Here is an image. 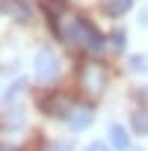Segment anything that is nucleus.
Listing matches in <instances>:
<instances>
[{"mask_svg": "<svg viewBox=\"0 0 148 151\" xmlns=\"http://www.w3.org/2000/svg\"><path fill=\"white\" fill-rule=\"evenodd\" d=\"M80 86H83L86 95L98 98V95L107 89V68H104L101 62H86V65L80 68Z\"/></svg>", "mask_w": 148, "mask_h": 151, "instance_id": "nucleus-1", "label": "nucleus"}, {"mask_svg": "<svg viewBox=\"0 0 148 151\" xmlns=\"http://www.w3.org/2000/svg\"><path fill=\"white\" fill-rule=\"evenodd\" d=\"M59 39L71 47H86V39H89V21L83 18H74V21H65L59 27Z\"/></svg>", "mask_w": 148, "mask_h": 151, "instance_id": "nucleus-2", "label": "nucleus"}, {"mask_svg": "<svg viewBox=\"0 0 148 151\" xmlns=\"http://www.w3.org/2000/svg\"><path fill=\"white\" fill-rule=\"evenodd\" d=\"M56 71H59V59H56L50 50H42V53L36 56V74H39L42 80H53Z\"/></svg>", "mask_w": 148, "mask_h": 151, "instance_id": "nucleus-3", "label": "nucleus"}, {"mask_svg": "<svg viewBox=\"0 0 148 151\" xmlns=\"http://www.w3.org/2000/svg\"><path fill=\"white\" fill-rule=\"evenodd\" d=\"M71 110H74V104H71L65 95H50V98H45V113H47V116L68 119V116H71Z\"/></svg>", "mask_w": 148, "mask_h": 151, "instance_id": "nucleus-4", "label": "nucleus"}, {"mask_svg": "<svg viewBox=\"0 0 148 151\" xmlns=\"http://www.w3.org/2000/svg\"><path fill=\"white\" fill-rule=\"evenodd\" d=\"M92 119H95V113H92V107H86V104H74V110H71V116H68V122H71L74 130L89 127Z\"/></svg>", "mask_w": 148, "mask_h": 151, "instance_id": "nucleus-5", "label": "nucleus"}, {"mask_svg": "<svg viewBox=\"0 0 148 151\" xmlns=\"http://www.w3.org/2000/svg\"><path fill=\"white\" fill-rule=\"evenodd\" d=\"M110 142H113V148H116V151H127V145H130L127 130H124V127H119V124H113V127H110Z\"/></svg>", "mask_w": 148, "mask_h": 151, "instance_id": "nucleus-6", "label": "nucleus"}, {"mask_svg": "<svg viewBox=\"0 0 148 151\" xmlns=\"http://www.w3.org/2000/svg\"><path fill=\"white\" fill-rule=\"evenodd\" d=\"M42 9L50 21H56L62 12H65V0H42Z\"/></svg>", "mask_w": 148, "mask_h": 151, "instance_id": "nucleus-7", "label": "nucleus"}, {"mask_svg": "<svg viewBox=\"0 0 148 151\" xmlns=\"http://www.w3.org/2000/svg\"><path fill=\"white\" fill-rule=\"evenodd\" d=\"M130 124H133V130L136 133H148V110H136L133 116H130Z\"/></svg>", "mask_w": 148, "mask_h": 151, "instance_id": "nucleus-8", "label": "nucleus"}, {"mask_svg": "<svg viewBox=\"0 0 148 151\" xmlns=\"http://www.w3.org/2000/svg\"><path fill=\"white\" fill-rule=\"evenodd\" d=\"M133 6V0H110V6H107V12L113 15V18H119V15H124L127 9Z\"/></svg>", "mask_w": 148, "mask_h": 151, "instance_id": "nucleus-9", "label": "nucleus"}, {"mask_svg": "<svg viewBox=\"0 0 148 151\" xmlns=\"http://www.w3.org/2000/svg\"><path fill=\"white\" fill-rule=\"evenodd\" d=\"M12 15L18 21H30V3H27V0H15V3H12Z\"/></svg>", "mask_w": 148, "mask_h": 151, "instance_id": "nucleus-10", "label": "nucleus"}, {"mask_svg": "<svg viewBox=\"0 0 148 151\" xmlns=\"http://www.w3.org/2000/svg\"><path fill=\"white\" fill-rule=\"evenodd\" d=\"M130 68H133V71H145V68H148L145 56H133V59H130Z\"/></svg>", "mask_w": 148, "mask_h": 151, "instance_id": "nucleus-11", "label": "nucleus"}, {"mask_svg": "<svg viewBox=\"0 0 148 151\" xmlns=\"http://www.w3.org/2000/svg\"><path fill=\"white\" fill-rule=\"evenodd\" d=\"M113 47H124V33H113Z\"/></svg>", "mask_w": 148, "mask_h": 151, "instance_id": "nucleus-12", "label": "nucleus"}, {"mask_svg": "<svg viewBox=\"0 0 148 151\" xmlns=\"http://www.w3.org/2000/svg\"><path fill=\"white\" fill-rule=\"evenodd\" d=\"M86 151H110L104 142H92V145H86Z\"/></svg>", "mask_w": 148, "mask_h": 151, "instance_id": "nucleus-13", "label": "nucleus"}, {"mask_svg": "<svg viewBox=\"0 0 148 151\" xmlns=\"http://www.w3.org/2000/svg\"><path fill=\"white\" fill-rule=\"evenodd\" d=\"M53 151H71V148H68V145H56Z\"/></svg>", "mask_w": 148, "mask_h": 151, "instance_id": "nucleus-14", "label": "nucleus"}]
</instances>
